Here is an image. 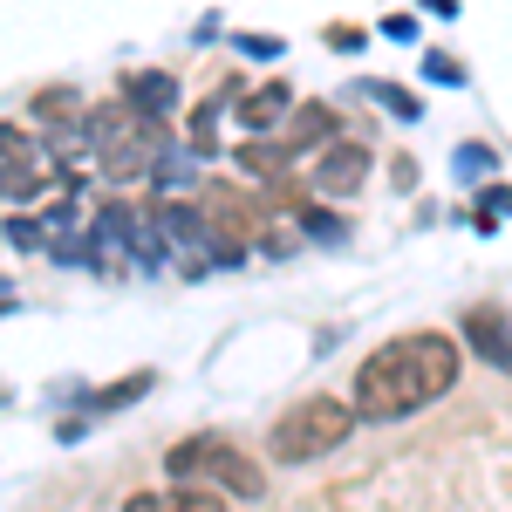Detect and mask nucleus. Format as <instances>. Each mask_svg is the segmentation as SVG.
<instances>
[{"label":"nucleus","mask_w":512,"mask_h":512,"mask_svg":"<svg viewBox=\"0 0 512 512\" xmlns=\"http://www.w3.org/2000/svg\"><path fill=\"white\" fill-rule=\"evenodd\" d=\"M164 233L171 239H198L205 233V212H192V205H164Z\"/></svg>","instance_id":"nucleus-16"},{"label":"nucleus","mask_w":512,"mask_h":512,"mask_svg":"<svg viewBox=\"0 0 512 512\" xmlns=\"http://www.w3.org/2000/svg\"><path fill=\"white\" fill-rule=\"evenodd\" d=\"M137 110H130V103H96V110H89V117H82V130H89V144H96V151H117L123 137H137Z\"/></svg>","instance_id":"nucleus-8"},{"label":"nucleus","mask_w":512,"mask_h":512,"mask_svg":"<svg viewBox=\"0 0 512 512\" xmlns=\"http://www.w3.org/2000/svg\"><path fill=\"white\" fill-rule=\"evenodd\" d=\"M506 212H512V185H492V192H485V212H478V219L492 226V219H506Z\"/></svg>","instance_id":"nucleus-23"},{"label":"nucleus","mask_w":512,"mask_h":512,"mask_svg":"<svg viewBox=\"0 0 512 512\" xmlns=\"http://www.w3.org/2000/svg\"><path fill=\"white\" fill-rule=\"evenodd\" d=\"M41 185H48V178H41V164H0V192H7V198H21V205H28V198H41Z\"/></svg>","instance_id":"nucleus-15"},{"label":"nucleus","mask_w":512,"mask_h":512,"mask_svg":"<svg viewBox=\"0 0 512 512\" xmlns=\"http://www.w3.org/2000/svg\"><path fill=\"white\" fill-rule=\"evenodd\" d=\"M335 130H342V123H335L328 103H294V117H287V151H301V144H321V151H328Z\"/></svg>","instance_id":"nucleus-9"},{"label":"nucleus","mask_w":512,"mask_h":512,"mask_svg":"<svg viewBox=\"0 0 512 512\" xmlns=\"http://www.w3.org/2000/svg\"><path fill=\"white\" fill-rule=\"evenodd\" d=\"M383 35H390V41H417V14H390Z\"/></svg>","instance_id":"nucleus-25"},{"label":"nucleus","mask_w":512,"mask_h":512,"mask_svg":"<svg viewBox=\"0 0 512 512\" xmlns=\"http://www.w3.org/2000/svg\"><path fill=\"white\" fill-rule=\"evenodd\" d=\"M349 431H355V410L342 396H308V403H294L267 431V451H274V465H308L321 451L349 444Z\"/></svg>","instance_id":"nucleus-3"},{"label":"nucleus","mask_w":512,"mask_h":512,"mask_svg":"<svg viewBox=\"0 0 512 512\" xmlns=\"http://www.w3.org/2000/svg\"><path fill=\"white\" fill-rule=\"evenodd\" d=\"M465 342H472V355H485L492 369H506L512 376V308H499V301H478V308H465Z\"/></svg>","instance_id":"nucleus-5"},{"label":"nucleus","mask_w":512,"mask_h":512,"mask_svg":"<svg viewBox=\"0 0 512 512\" xmlns=\"http://www.w3.org/2000/svg\"><path fill=\"white\" fill-rule=\"evenodd\" d=\"M123 96H130V110H137L144 123H158V117L178 110V82L158 76V69H151V76H123Z\"/></svg>","instance_id":"nucleus-7"},{"label":"nucleus","mask_w":512,"mask_h":512,"mask_svg":"<svg viewBox=\"0 0 512 512\" xmlns=\"http://www.w3.org/2000/svg\"><path fill=\"white\" fill-rule=\"evenodd\" d=\"M444 390H458V342L437 335V328H417V335H390L355 369L349 410L362 424H396V417L437 403Z\"/></svg>","instance_id":"nucleus-1"},{"label":"nucleus","mask_w":512,"mask_h":512,"mask_svg":"<svg viewBox=\"0 0 512 512\" xmlns=\"http://www.w3.org/2000/svg\"><path fill=\"white\" fill-rule=\"evenodd\" d=\"M0 164H41L35 130H21V123H0Z\"/></svg>","instance_id":"nucleus-14"},{"label":"nucleus","mask_w":512,"mask_h":512,"mask_svg":"<svg viewBox=\"0 0 512 512\" xmlns=\"http://www.w3.org/2000/svg\"><path fill=\"white\" fill-rule=\"evenodd\" d=\"M458 171H465V178H485V171H492V151H485V144H458Z\"/></svg>","instance_id":"nucleus-21"},{"label":"nucleus","mask_w":512,"mask_h":512,"mask_svg":"<svg viewBox=\"0 0 512 512\" xmlns=\"http://www.w3.org/2000/svg\"><path fill=\"white\" fill-rule=\"evenodd\" d=\"M301 233H308V239H321V246H342V239H349L335 212H301Z\"/></svg>","instance_id":"nucleus-17"},{"label":"nucleus","mask_w":512,"mask_h":512,"mask_svg":"<svg viewBox=\"0 0 512 512\" xmlns=\"http://www.w3.org/2000/svg\"><path fill=\"white\" fill-rule=\"evenodd\" d=\"M362 96H369V103H383V110H390V117H403V123H417V117H424V96H410L403 82L369 76V82H362Z\"/></svg>","instance_id":"nucleus-10"},{"label":"nucleus","mask_w":512,"mask_h":512,"mask_svg":"<svg viewBox=\"0 0 512 512\" xmlns=\"http://www.w3.org/2000/svg\"><path fill=\"white\" fill-rule=\"evenodd\" d=\"M41 239H48V226H41V219H28V212H14V219H7V246H21V253H35Z\"/></svg>","instance_id":"nucleus-18"},{"label":"nucleus","mask_w":512,"mask_h":512,"mask_svg":"<svg viewBox=\"0 0 512 512\" xmlns=\"http://www.w3.org/2000/svg\"><path fill=\"white\" fill-rule=\"evenodd\" d=\"M69 110H76V89H41L35 96V117L48 123H69Z\"/></svg>","instance_id":"nucleus-19"},{"label":"nucleus","mask_w":512,"mask_h":512,"mask_svg":"<svg viewBox=\"0 0 512 512\" xmlns=\"http://www.w3.org/2000/svg\"><path fill=\"white\" fill-rule=\"evenodd\" d=\"M123 512H164V492H130Z\"/></svg>","instance_id":"nucleus-26"},{"label":"nucleus","mask_w":512,"mask_h":512,"mask_svg":"<svg viewBox=\"0 0 512 512\" xmlns=\"http://www.w3.org/2000/svg\"><path fill=\"white\" fill-rule=\"evenodd\" d=\"M424 76L444 82V89H458V82H465V69H458V55H424Z\"/></svg>","instance_id":"nucleus-20"},{"label":"nucleus","mask_w":512,"mask_h":512,"mask_svg":"<svg viewBox=\"0 0 512 512\" xmlns=\"http://www.w3.org/2000/svg\"><path fill=\"white\" fill-rule=\"evenodd\" d=\"M0 294H7V287H0Z\"/></svg>","instance_id":"nucleus-28"},{"label":"nucleus","mask_w":512,"mask_h":512,"mask_svg":"<svg viewBox=\"0 0 512 512\" xmlns=\"http://www.w3.org/2000/svg\"><path fill=\"white\" fill-rule=\"evenodd\" d=\"M308 185H315L321 198H355L362 185H369V144H362V137H335V144L315 158Z\"/></svg>","instance_id":"nucleus-4"},{"label":"nucleus","mask_w":512,"mask_h":512,"mask_svg":"<svg viewBox=\"0 0 512 512\" xmlns=\"http://www.w3.org/2000/svg\"><path fill=\"white\" fill-rule=\"evenodd\" d=\"M164 472L178 478V485H219V499H267V472L239 444H226V437H185V444H171Z\"/></svg>","instance_id":"nucleus-2"},{"label":"nucleus","mask_w":512,"mask_h":512,"mask_svg":"<svg viewBox=\"0 0 512 512\" xmlns=\"http://www.w3.org/2000/svg\"><path fill=\"white\" fill-rule=\"evenodd\" d=\"M294 117V89H287V82H260V89H253V96H246V103H239V123H246V144H253V137H267V130H280V123Z\"/></svg>","instance_id":"nucleus-6"},{"label":"nucleus","mask_w":512,"mask_h":512,"mask_svg":"<svg viewBox=\"0 0 512 512\" xmlns=\"http://www.w3.org/2000/svg\"><path fill=\"white\" fill-rule=\"evenodd\" d=\"M0 315H14V294H0Z\"/></svg>","instance_id":"nucleus-27"},{"label":"nucleus","mask_w":512,"mask_h":512,"mask_svg":"<svg viewBox=\"0 0 512 512\" xmlns=\"http://www.w3.org/2000/svg\"><path fill=\"white\" fill-rule=\"evenodd\" d=\"M233 48H239V55H280L287 41H280V35H233Z\"/></svg>","instance_id":"nucleus-22"},{"label":"nucleus","mask_w":512,"mask_h":512,"mask_svg":"<svg viewBox=\"0 0 512 512\" xmlns=\"http://www.w3.org/2000/svg\"><path fill=\"white\" fill-rule=\"evenodd\" d=\"M151 390H158V376L137 369V376H123V383H110V390L89 396V417H96V410H123V403H137V396H151Z\"/></svg>","instance_id":"nucleus-11"},{"label":"nucleus","mask_w":512,"mask_h":512,"mask_svg":"<svg viewBox=\"0 0 512 512\" xmlns=\"http://www.w3.org/2000/svg\"><path fill=\"white\" fill-rule=\"evenodd\" d=\"M287 144H239V171H253V178H280L287 171Z\"/></svg>","instance_id":"nucleus-12"},{"label":"nucleus","mask_w":512,"mask_h":512,"mask_svg":"<svg viewBox=\"0 0 512 512\" xmlns=\"http://www.w3.org/2000/svg\"><path fill=\"white\" fill-rule=\"evenodd\" d=\"M362 28H349V21H335V28H328V48H342V55H355V48H362Z\"/></svg>","instance_id":"nucleus-24"},{"label":"nucleus","mask_w":512,"mask_h":512,"mask_svg":"<svg viewBox=\"0 0 512 512\" xmlns=\"http://www.w3.org/2000/svg\"><path fill=\"white\" fill-rule=\"evenodd\" d=\"M164 512H233L212 485H178V492H164Z\"/></svg>","instance_id":"nucleus-13"}]
</instances>
